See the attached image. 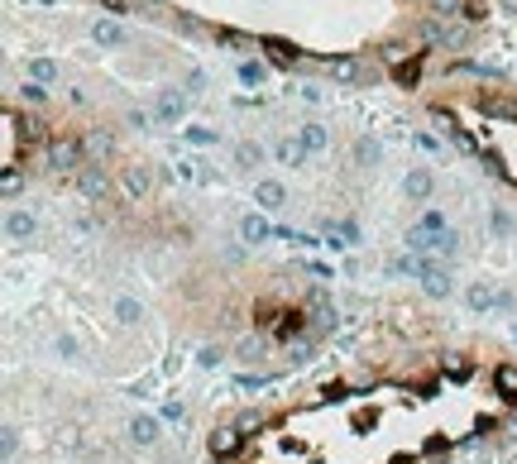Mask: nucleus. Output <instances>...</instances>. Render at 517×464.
Masks as SVG:
<instances>
[{
    "label": "nucleus",
    "mask_w": 517,
    "mask_h": 464,
    "mask_svg": "<svg viewBox=\"0 0 517 464\" xmlns=\"http://www.w3.org/2000/svg\"><path fill=\"white\" fill-rule=\"evenodd\" d=\"M484 125L493 129V134H503V139H513V148H503V144H479V148H488V153L498 158V168L517 182V125H503V120H488V115H484Z\"/></svg>",
    "instance_id": "nucleus-1"
}]
</instances>
